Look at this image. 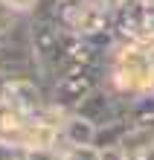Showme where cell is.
<instances>
[{
    "mask_svg": "<svg viewBox=\"0 0 154 160\" xmlns=\"http://www.w3.org/2000/svg\"><path fill=\"white\" fill-rule=\"evenodd\" d=\"M96 73H99V70L61 73L58 82H55L52 90H50V102L58 105V108H64V111H76V105H79L84 96H90V93L99 88V76H96Z\"/></svg>",
    "mask_w": 154,
    "mask_h": 160,
    "instance_id": "obj_1",
    "label": "cell"
},
{
    "mask_svg": "<svg viewBox=\"0 0 154 160\" xmlns=\"http://www.w3.org/2000/svg\"><path fill=\"white\" fill-rule=\"evenodd\" d=\"M96 128L93 122H87L84 117L79 114H67L64 119V125H61V137H64V143H70V146H93L96 143Z\"/></svg>",
    "mask_w": 154,
    "mask_h": 160,
    "instance_id": "obj_2",
    "label": "cell"
},
{
    "mask_svg": "<svg viewBox=\"0 0 154 160\" xmlns=\"http://www.w3.org/2000/svg\"><path fill=\"white\" fill-rule=\"evenodd\" d=\"M131 128H134V122H131L128 117L113 119V122H108V125H102L99 131H96V143H93V146H96V148H113V146H122Z\"/></svg>",
    "mask_w": 154,
    "mask_h": 160,
    "instance_id": "obj_3",
    "label": "cell"
},
{
    "mask_svg": "<svg viewBox=\"0 0 154 160\" xmlns=\"http://www.w3.org/2000/svg\"><path fill=\"white\" fill-rule=\"evenodd\" d=\"M17 21H21V15H15L12 9H9L3 0H0V38H6V35L15 29V23H17Z\"/></svg>",
    "mask_w": 154,
    "mask_h": 160,
    "instance_id": "obj_4",
    "label": "cell"
},
{
    "mask_svg": "<svg viewBox=\"0 0 154 160\" xmlns=\"http://www.w3.org/2000/svg\"><path fill=\"white\" fill-rule=\"evenodd\" d=\"M0 160H29V154H26L21 146H15V143H9V140L0 137Z\"/></svg>",
    "mask_w": 154,
    "mask_h": 160,
    "instance_id": "obj_5",
    "label": "cell"
},
{
    "mask_svg": "<svg viewBox=\"0 0 154 160\" xmlns=\"http://www.w3.org/2000/svg\"><path fill=\"white\" fill-rule=\"evenodd\" d=\"M102 157L99 160H128V154H125V148L122 146H113V148H99Z\"/></svg>",
    "mask_w": 154,
    "mask_h": 160,
    "instance_id": "obj_6",
    "label": "cell"
},
{
    "mask_svg": "<svg viewBox=\"0 0 154 160\" xmlns=\"http://www.w3.org/2000/svg\"><path fill=\"white\" fill-rule=\"evenodd\" d=\"M64 3H84V0H64Z\"/></svg>",
    "mask_w": 154,
    "mask_h": 160,
    "instance_id": "obj_7",
    "label": "cell"
}]
</instances>
